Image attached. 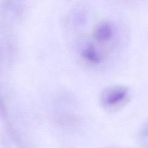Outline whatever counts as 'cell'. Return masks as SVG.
Wrapping results in <instances>:
<instances>
[{"mask_svg": "<svg viewBox=\"0 0 148 148\" xmlns=\"http://www.w3.org/2000/svg\"><path fill=\"white\" fill-rule=\"evenodd\" d=\"M106 148H112V147H106Z\"/></svg>", "mask_w": 148, "mask_h": 148, "instance_id": "cell-5", "label": "cell"}, {"mask_svg": "<svg viewBox=\"0 0 148 148\" xmlns=\"http://www.w3.org/2000/svg\"><path fill=\"white\" fill-rule=\"evenodd\" d=\"M113 35V27L108 21L100 23L97 25L94 32V38L99 42H106L109 40Z\"/></svg>", "mask_w": 148, "mask_h": 148, "instance_id": "cell-2", "label": "cell"}, {"mask_svg": "<svg viewBox=\"0 0 148 148\" xmlns=\"http://www.w3.org/2000/svg\"><path fill=\"white\" fill-rule=\"evenodd\" d=\"M82 56L87 61L92 64H97L101 61L99 53L94 46L91 45H88L82 50Z\"/></svg>", "mask_w": 148, "mask_h": 148, "instance_id": "cell-3", "label": "cell"}, {"mask_svg": "<svg viewBox=\"0 0 148 148\" xmlns=\"http://www.w3.org/2000/svg\"><path fill=\"white\" fill-rule=\"evenodd\" d=\"M140 139L143 144L148 145V125H145L142 129L140 133Z\"/></svg>", "mask_w": 148, "mask_h": 148, "instance_id": "cell-4", "label": "cell"}, {"mask_svg": "<svg viewBox=\"0 0 148 148\" xmlns=\"http://www.w3.org/2000/svg\"><path fill=\"white\" fill-rule=\"evenodd\" d=\"M127 95L128 90L124 86L108 87L100 95V103L106 110H112L119 107L125 101Z\"/></svg>", "mask_w": 148, "mask_h": 148, "instance_id": "cell-1", "label": "cell"}]
</instances>
